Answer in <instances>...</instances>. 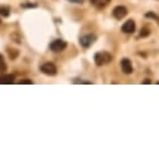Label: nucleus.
I'll list each match as a JSON object with an SVG mask.
<instances>
[{
	"label": "nucleus",
	"mask_w": 159,
	"mask_h": 158,
	"mask_svg": "<svg viewBox=\"0 0 159 158\" xmlns=\"http://www.w3.org/2000/svg\"><path fill=\"white\" fill-rule=\"evenodd\" d=\"M94 63L97 66H103V65H107L112 61V55L107 51H99V52H96L94 53Z\"/></svg>",
	"instance_id": "obj_1"
},
{
	"label": "nucleus",
	"mask_w": 159,
	"mask_h": 158,
	"mask_svg": "<svg viewBox=\"0 0 159 158\" xmlns=\"http://www.w3.org/2000/svg\"><path fill=\"white\" fill-rule=\"evenodd\" d=\"M97 40V36L93 34H88V35H83L80 37V45L83 49H88L93 45V42Z\"/></svg>",
	"instance_id": "obj_2"
},
{
	"label": "nucleus",
	"mask_w": 159,
	"mask_h": 158,
	"mask_svg": "<svg viewBox=\"0 0 159 158\" xmlns=\"http://www.w3.org/2000/svg\"><path fill=\"white\" fill-rule=\"evenodd\" d=\"M40 71L42 73L47 75V76H55L57 73V67L52 62H46V63H43V65L40 66Z\"/></svg>",
	"instance_id": "obj_3"
},
{
	"label": "nucleus",
	"mask_w": 159,
	"mask_h": 158,
	"mask_svg": "<svg viewBox=\"0 0 159 158\" xmlns=\"http://www.w3.org/2000/svg\"><path fill=\"white\" fill-rule=\"evenodd\" d=\"M67 47V42L62 39H56L50 44V49L53 52H61Z\"/></svg>",
	"instance_id": "obj_4"
},
{
	"label": "nucleus",
	"mask_w": 159,
	"mask_h": 158,
	"mask_svg": "<svg viewBox=\"0 0 159 158\" xmlns=\"http://www.w3.org/2000/svg\"><path fill=\"white\" fill-rule=\"evenodd\" d=\"M127 14H128V10H127V7L123 6V5H117V6L113 9V11H112L113 17L117 19V20H122L123 17L127 16Z\"/></svg>",
	"instance_id": "obj_5"
},
{
	"label": "nucleus",
	"mask_w": 159,
	"mask_h": 158,
	"mask_svg": "<svg viewBox=\"0 0 159 158\" xmlns=\"http://www.w3.org/2000/svg\"><path fill=\"white\" fill-rule=\"evenodd\" d=\"M120 67H122L123 73H125V75H129V73L133 72V65H132V61L128 57H124V58L120 60Z\"/></svg>",
	"instance_id": "obj_6"
},
{
	"label": "nucleus",
	"mask_w": 159,
	"mask_h": 158,
	"mask_svg": "<svg viewBox=\"0 0 159 158\" xmlns=\"http://www.w3.org/2000/svg\"><path fill=\"white\" fill-rule=\"evenodd\" d=\"M120 30H122V32H124V34H133V32L135 31V22H134V20H132V19L127 20V21L122 25Z\"/></svg>",
	"instance_id": "obj_7"
},
{
	"label": "nucleus",
	"mask_w": 159,
	"mask_h": 158,
	"mask_svg": "<svg viewBox=\"0 0 159 158\" xmlns=\"http://www.w3.org/2000/svg\"><path fill=\"white\" fill-rule=\"evenodd\" d=\"M15 82V76L14 75H10V73H6V75H2L0 76V83L1 85H11Z\"/></svg>",
	"instance_id": "obj_8"
},
{
	"label": "nucleus",
	"mask_w": 159,
	"mask_h": 158,
	"mask_svg": "<svg viewBox=\"0 0 159 158\" xmlns=\"http://www.w3.org/2000/svg\"><path fill=\"white\" fill-rule=\"evenodd\" d=\"M89 1L96 9H104L111 2V0H89Z\"/></svg>",
	"instance_id": "obj_9"
},
{
	"label": "nucleus",
	"mask_w": 159,
	"mask_h": 158,
	"mask_svg": "<svg viewBox=\"0 0 159 158\" xmlns=\"http://www.w3.org/2000/svg\"><path fill=\"white\" fill-rule=\"evenodd\" d=\"M150 35V27L149 26H143L140 29V32L138 35V39H143V37H148Z\"/></svg>",
	"instance_id": "obj_10"
},
{
	"label": "nucleus",
	"mask_w": 159,
	"mask_h": 158,
	"mask_svg": "<svg viewBox=\"0 0 159 158\" xmlns=\"http://www.w3.org/2000/svg\"><path fill=\"white\" fill-rule=\"evenodd\" d=\"M144 16H145L147 19L154 20V21H157V22L159 24V16H158L155 12H153V11H148V12H145V14H144Z\"/></svg>",
	"instance_id": "obj_11"
},
{
	"label": "nucleus",
	"mask_w": 159,
	"mask_h": 158,
	"mask_svg": "<svg viewBox=\"0 0 159 158\" xmlns=\"http://www.w3.org/2000/svg\"><path fill=\"white\" fill-rule=\"evenodd\" d=\"M0 15L4 17H7L10 15V9L9 6H0Z\"/></svg>",
	"instance_id": "obj_12"
},
{
	"label": "nucleus",
	"mask_w": 159,
	"mask_h": 158,
	"mask_svg": "<svg viewBox=\"0 0 159 158\" xmlns=\"http://www.w3.org/2000/svg\"><path fill=\"white\" fill-rule=\"evenodd\" d=\"M21 7L24 9H34V7H37L36 4H31V2H25V4H21Z\"/></svg>",
	"instance_id": "obj_13"
},
{
	"label": "nucleus",
	"mask_w": 159,
	"mask_h": 158,
	"mask_svg": "<svg viewBox=\"0 0 159 158\" xmlns=\"http://www.w3.org/2000/svg\"><path fill=\"white\" fill-rule=\"evenodd\" d=\"M5 70H6V63H5V61H4L2 55H0V72H1V71H5Z\"/></svg>",
	"instance_id": "obj_14"
},
{
	"label": "nucleus",
	"mask_w": 159,
	"mask_h": 158,
	"mask_svg": "<svg viewBox=\"0 0 159 158\" xmlns=\"http://www.w3.org/2000/svg\"><path fill=\"white\" fill-rule=\"evenodd\" d=\"M17 55H19V51L17 50H10L9 49V56H10V58H15Z\"/></svg>",
	"instance_id": "obj_15"
},
{
	"label": "nucleus",
	"mask_w": 159,
	"mask_h": 158,
	"mask_svg": "<svg viewBox=\"0 0 159 158\" xmlns=\"http://www.w3.org/2000/svg\"><path fill=\"white\" fill-rule=\"evenodd\" d=\"M19 83H20V85H21V83H22V85H32L34 81H32V80H29V78H24V80H20Z\"/></svg>",
	"instance_id": "obj_16"
},
{
	"label": "nucleus",
	"mask_w": 159,
	"mask_h": 158,
	"mask_svg": "<svg viewBox=\"0 0 159 158\" xmlns=\"http://www.w3.org/2000/svg\"><path fill=\"white\" fill-rule=\"evenodd\" d=\"M11 39H14V40H15V42H17V44H20V42H21V37H19V35H17V34L11 35Z\"/></svg>",
	"instance_id": "obj_17"
},
{
	"label": "nucleus",
	"mask_w": 159,
	"mask_h": 158,
	"mask_svg": "<svg viewBox=\"0 0 159 158\" xmlns=\"http://www.w3.org/2000/svg\"><path fill=\"white\" fill-rule=\"evenodd\" d=\"M73 83H87V85H89V83H91V81H82V80H76V81H73Z\"/></svg>",
	"instance_id": "obj_18"
},
{
	"label": "nucleus",
	"mask_w": 159,
	"mask_h": 158,
	"mask_svg": "<svg viewBox=\"0 0 159 158\" xmlns=\"http://www.w3.org/2000/svg\"><path fill=\"white\" fill-rule=\"evenodd\" d=\"M67 1H70L72 4H82L83 2V0H67Z\"/></svg>",
	"instance_id": "obj_19"
},
{
	"label": "nucleus",
	"mask_w": 159,
	"mask_h": 158,
	"mask_svg": "<svg viewBox=\"0 0 159 158\" xmlns=\"http://www.w3.org/2000/svg\"><path fill=\"white\" fill-rule=\"evenodd\" d=\"M143 83H144V85H149V83H152V81H150L149 78H145V80L143 81Z\"/></svg>",
	"instance_id": "obj_20"
},
{
	"label": "nucleus",
	"mask_w": 159,
	"mask_h": 158,
	"mask_svg": "<svg viewBox=\"0 0 159 158\" xmlns=\"http://www.w3.org/2000/svg\"><path fill=\"white\" fill-rule=\"evenodd\" d=\"M0 24H1V20H0Z\"/></svg>",
	"instance_id": "obj_21"
},
{
	"label": "nucleus",
	"mask_w": 159,
	"mask_h": 158,
	"mask_svg": "<svg viewBox=\"0 0 159 158\" xmlns=\"http://www.w3.org/2000/svg\"><path fill=\"white\" fill-rule=\"evenodd\" d=\"M158 1H159V0H158Z\"/></svg>",
	"instance_id": "obj_22"
}]
</instances>
